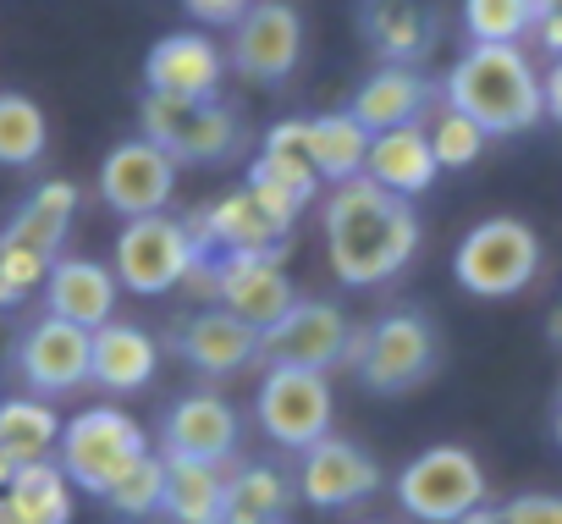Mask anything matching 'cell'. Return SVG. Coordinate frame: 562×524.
Segmentation results:
<instances>
[{"instance_id": "cell-18", "label": "cell", "mask_w": 562, "mask_h": 524, "mask_svg": "<svg viewBox=\"0 0 562 524\" xmlns=\"http://www.w3.org/2000/svg\"><path fill=\"white\" fill-rule=\"evenodd\" d=\"M166 458H193V464H232L243 442V420L221 392H188L166 409Z\"/></svg>"}, {"instance_id": "cell-8", "label": "cell", "mask_w": 562, "mask_h": 524, "mask_svg": "<svg viewBox=\"0 0 562 524\" xmlns=\"http://www.w3.org/2000/svg\"><path fill=\"white\" fill-rule=\"evenodd\" d=\"M299 221V204L281 199L259 182H243L232 193H221L215 204L193 210V237L204 254H281V243H288Z\"/></svg>"}, {"instance_id": "cell-17", "label": "cell", "mask_w": 562, "mask_h": 524, "mask_svg": "<svg viewBox=\"0 0 562 524\" xmlns=\"http://www.w3.org/2000/svg\"><path fill=\"white\" fill-rule=\"evenodd\" d=\"M226 73L221 45L204 29L160 34L144 56V94H171V100H215Z\"/></svg>"}, {"instance_id": "cell-44", "label": "cell", "mask_w": 562, "mask_h": 524, "mask_svg": "<svg viewBox=\"0 0 562 524\" xmlns=\"http://www.w3.org/2000/svg\"><path fill=\"white\" fill-rule=\"evenodd\" d=\"M551 436L562 442V387H557V409H551Z\"/></svg>"}, {"instance_id": "cell-3", "label": "cell", "mask_w": 562, "mask_h": 524, "mask_svg": "<svg viewBox=\"0 0 562 524\" xmlns=\"http://www.w3.org/2000/svg\"><path fill=\"white\" fill-rule=\"evenodd\" d=\"M452 277L474 299H518L540 277V237L518 215H491L452 248Z\"/></svg>"}, {"instance_id": "cell-11", "label": "cell", "mask_w": 562, "mask_h": 524, "mask_svg": "<svg viewBox=\"0 0 562 524\" xmlns=\"http://www.w3.org/2000/svg\"><path fill=\"white\" fill-rule=\"evenodd\" d=\"M12 370H18V381H23L34 398L78 392V387H89V376H94V332H83V326H72V321H56V315H40V321L18 337Z\"/></svg>"}, {"instance_id": "cell-14", "label": "cell", "mask_w": 562, "mask_h": 524, "mask_svg": "<svg viewBox=\"0 0 562 524\" xmlns=\"http://www.w3.org/2000/svg\"><path fill=\"white\" fill-rule=\"evenodd\" d=\"M348 343H353V326L337 304H321V299H299L288 315H281L265 337H259V359L270 365H293V370H331V365H348Z\"/></svg>"}, {"instance_id": "cell-23", "label": "cell", "mask_w": 562, "mask_h": 524, "mask_svg": "<svg viewBox=\"0 0 562 524\" xmlns=\"http://www.w3.org/2000/svg\"><path fill=\"white\" fill-rule=\"evenodd\" d=\"M436 149H430V133L425 127H392V133H375L370 138V155H364V177L397 199H414L436 182Z\"/></svg>"}, {"instance_id": "cell-19", "label": "cell", "mask_w": 562, "mask_h": 524, "mask_svg": "<svg viewBox=\"0 0 562 524\" xmlns=\"http://www.w3.org/2000/svg\"><path fill=\"white\" fill-rule=\"evenodd\" d=\"M171 343H177V354L199 370V376H210V381H221V376H237V370H248L254 359H259V332L248 326V321H237L232 310H193V315H182L177 321V332H171Z\"/></svg>"}, {"instance_id": "cell-6", "label": "cell", "mask_w": 562, "mask_h": 524, "mask_svg": "<svg viewBox=\"0 0 562 524\" xmlns=\"http://www.w3.org/2000/svg\"><path fill=\"white\" fill-rule=\"evenodd\" d=\"M348 370H359V381L370 392L403 398L436 376V332L414 310H392V315L370 321L364 332H353Z\"/></svg>"}, {"instance_id": "cell-29", "label": "cell", "mask_w": 562, "mask_h": 524, "mask_svg": "<svg viewBox=\"0 0 562 524\" xmlns=\"http://www.w3.org/2000/svg\"><path fill=\"white\" fill-rule=\"evenodd\" d=\"M370 138L353 111H326V116H310V155H315V171L321 182H353L364 177V155H370Z\"/></svg>"}, {"instance_id": "cell-33", "label": "cell", "mask_w": 562, "mask_h": 524, "mask_svg": "<svg viewBox=\"0 0 562 524\" xmlns=\"http://www.w3.org/2000/svg\"><path fill=\"white\" fill-rule=\"evenodd\" d=\"M463 29L474 45H518L535 29V0H463Z\"/></svg>"}, {"instance_id": "cell-31", "label": "cell", "mask_w": 562, "mask_h": 524, "mask_svg": "<svg viewBox=\"0 0 562 524\" xmlns=\"http://www.w3.org/2000/svg\"><path fill=\"white\" fill-rule=\"evenodd\" d=\"M7 497H12L23 524H72V480H67V469L56 458L23 464Z\"/></svg>"}, {"instance_id": "cell-15", "label": "cell", "mask_w": 562, "mask_h": 524, "mask_svg": "<svg viewBox=\"0 0 562 524\" xmlns=\"http://www.w3.org/2000/svg\"><path fill=\"white\" fill-rule=\"evenodd\" d=\"M171 193H177V160L160 144H149L144 133L127 138V144H116L100 160V199L116 215H127V221L160 215L171 204Z\"/></svg>"}, {"instance_id": "cell-12", "label": "cell", "mask_w": 562, "mask_h": 524, "mask_svg": "<svg viewBox=\"0 0 562 524\" xmlns=\"http://www.w3.org/2000/svg\"><path fill=\"white\" fill-rule=\"evenodd\" d=\"M304 56V23L288 0H254L232 23V67L254 83H288Z\"/></svg>"}, {"instance_id": "cell-22", "label": "cell", "mask_w": 562, "mask_h": 524, "mask_svg": "<svg viewBox=\"0 0 562 524\" xmlns=\"http://www.w3.org/2000/svg\"><path fill=\"white\" fill-rule=\"evenodd\" d=\"M425 105H430V83L414 67H381L359 83L348 111L364 133H392V127H419Z\"/></svg>"}, {"instance_id": "cell-7", "label": "cell", "mask_w": 562, "mask_h": 524, "mask_svg": "<svg viewBox=\"0 0 562 524\" xmlns=\"http://www.w3.org/2000/svg\"><path fill=\"white\" fill-rule=\"evenodd\" d=\"M480 502H485V469L458 442H436L397 469V508L419 524H458Z\"/></svg>"}, {"instance_id": "cell-27", "label": "cell", "mask_w": 562, "mask_h": 524, "mask_svg": "<svg viewBox=\"0 0 562 524\" xmlns=\"http://www.w3.org/2000/svg\"><path fill=\"white\" fill-rule=\"evenodd\" d=\"M61 414L50 409V398H0V453H12L18 464H45L61 447Z\"/></svg>"}, {"instance_id": "cell-43", "label": "cell", "mask_w": 562, "mask_h": 524, "mask_svg": "<svg viewBox=\"0 0 562 524\" xmlns=\"http://www.w3.org/2000/svg\"><path fill=\"white\" fill-rule=\"evenodd\" d=\"M0 524H23V519H18V508H12V497H7V491H0Z\"/></svg>"}, {"instance_id": "cell-34", "label": "cell", "mask_w": 562, "mask_h": 524, "mask_svg": "<svg viewBox=\"0 0 562 524\" xmlns=\"http://www.w3.org/2000/svg\"><path fill=\"white\" fill-rule=\"evenodd\" d=\"M122 519H149V513H160V502H166V453H144L116 486H111V497H105Z\"/></svg>"}, {"instance_id": "cell-42", "label": "cell", "mask_w": 562, "mask_h": 524, "mask_svg": "<svg viewBox=\"0 0 562 524\" xmlns=\"http://www.w3.org/2000/svg\"><path fill=\"white\" fill-rule=\"evenodd\" d=\"M18 469H23V464H18L12 453H0V491H12V480H18Z\"/></svg>"}, {"instance_id": "cell-41", "label": "cell", "mask_w": 562, "mask_h": 524, "mask_svg": "<svg viewBox=\"0 0 562 524\" xmlns=\"http://www.w3.org/2000/svg\"><path fill=\"white\" fill-rule=\"evenodd\" d=\"M458 524H502V502H480L474 513H463Z\"/></svg>"}, {"instance_id": "cell-32", "label": "cell", "mask_w": 562, "mask_h": 524, "mask_svg": "<svg viewBox=\"0 0 562 524\" xmlns=\"http://www.w3.org/2000/svg\"><path fill=\"white\" fill-rule=\"evenodd\" d=\"M50 149V122L40 111V100L18 94V89H0V166H40Z\"/></svg>"}, {"instance_id": "cell-37", "label": "cell", "mask_w": 562, "mask_h": 524, "mask_svg": "<svg viewBox=\"0 0 562 524\" xmlns=\"http://www.w3.org/2000/svg\"><path fill=\"white\" fill-rule=\"evenodd\" d=\"M502 524H562V497L551 491H524L502 502Z\"/></svg>"}, {"instance_id": "cell-28", "label": "cell", "mask_w": 562, "mask_h": 524, "mask_svg": "<svg viewBox=\"0 0 562 524\" xmlns=\"http://www.w3.org/2000/svg\"><path fill=\"white\" fill-rule=\"evenodd\" d=\"M221 508H226V475L215 464L166 458V502H160V513H171V524H221Z\"/></svg>"}, {"instance_id": "cell-21", "label": "cell", "mask_w": 562, "mask_h": 524, "mask_svg": "<svg viewBox=\"0 0 562 524\" xmlns=\"http://www.w3.org/2000/svg\"><path fill=\"white\" fill-rule=\"evenodd\" d=\"M259 188L281 193V199H293L299 210L321 199V171H315V155H310V116H288V122H276L259 144V160H254V177Z\"/></svg>"}, {"instance_id": "cell-26", "label": "cell", "mask_w": 562, "mask_h": 524, "mask_svg": "<svg viewBox=\"0 0 562 524\" xmlns=\"http://www.w3.org/2000/svg\"><path fill=\"white\" fill-rule=\"evenodd\" d=\"M293 497H299V486L281 475V469H270V464H243V469L226 480L221 524H288Z\"/></svg>"}, {"instance_id": "cell-16", "label": "cell", "mask_w": 562, "mask_h": 524, "mask_svg": "<svg viewBox=\"0 0 562 524\" xmlns=\"http://www.w3.org/2000/svg\"><path fill=\"white\" fill-rule=\"evenodd\" d=\"M381 464L353 442V436H326V442H315L310 453H299V497L310 502V508H353V502H364V497H375L381 491Z\"/></svg>"}, {"instance_id": "cell-38", "label": "cell", "mask_w": 562, "mask_h": 524, "mask_svg": "<svg viewBox=\"0 0 562 524\" xmlns=\"http://www.w3.org/2000/svg\"><path fill=\"white\" fill-rule=\"evenodd\" d=\"M182 7H188L204 29H232V23L254 7V0H182Z\"/></svg>"}, {"instance_id": "cell-36", "label": "cell", "mask_w": 562, "mask_h": 524, "mask_svg": "<svg viewBox=\"0 0 562 524\" xmlns=\"http://www.w3.org/2000/svg\"><path fill=\"white\" fill-rule=\"evenodd\" d=\"M485 133L469 122V116H458L452 105H441V116L430 122V149H436V166L441 171H458V166H474L480 155H485Z\"/></svg>"}, {"instance_id": "cell-24", "label": "cell", "mask_w": 562, "mask_h": 524, "mask_svg": "<svg viewBox=\"0 0 562 524\" xmlns=\"http://www.w3.org/2000/svg\"><path fill=\"white\" fill-rule=\"evenodd\" d=\"M160 370V343L133 326V321H111L94 332V387L105 392H144Z\"/></svg>"}, {"instance_id": "cell-9", "label": "cell", "mask_w": 562, "mask_h": 524, "mask_svg": "<svg viewBox=\"0 0 562 524\" xmlns=\"http://www.w3.org/2000/svg\"><path fill=\"white\" fill-rule=\"evenodd\" d=\"M254 420L259 431L288 447V453H310L315 442L331 436L337 420V398L331 381L321 370H293V365H265L259 392H254Z\"/></svg>"}, {"instance_id": "cell-13", "label": "cell", "mask_w": 562, "mask_h": 524, "mask_svg": "<svg viewBox=\"0 0 562 524\" xmlns=\"http://www.w3.org/2000/svg\"><path fill=\"white\" fill-rule=\"evenodd\" d=\"M215 259V304L248 321L259 337L299 304L293 277L281 271V254H210Z\"/></svg>"}, {"instance_id": "cell-45", "label": "cell", "mask_w": 562, "mask_h": 524, "mask_svg": "<svg viewBox=\"0 0 562 524\" xmlns=\"http://www.w3.org/2000/svg\"><path fill=\"white\" fill-rule=\"evenodd\" d=\"M546 332H551V343H562V310H557V315L546 321Z\"/></svg>"}, {"instance_id": "cell-20", "label": "cell", "mask_w": 562, "mask_h": 524, "mask_svg": "<svg viewBox=\"0 0 562 524\" xmlns=\"http://www.w3.org/2000/svg\"><path fill=\"white\" fill-rule=\"evenodd\" d=\"M45 315L56 321H72L83 332H100L116 321V299H122V282L111 266H100V259H56L50 266V282H45Z\"/></svg>"}, {"instance_id": "cell-2", "label": "cell", "mask_w": 562, "mask_h": 524, "mask_svg": "<svg viewBox=\"0 0 562 524\" xmlns=\"http://www.w3.org/2000/svg\"><path fill=\"white\" fill-rule=\"evenodd\" d=\"M441 105L469 116L485 138L529 133L546 116L540 73L518 45H469L441 83Z\"/></svg>"}, {"instance_id": "cell-30", "label": "cell", "mask_w": 562, "mask_h": 524, "mask_svg": "<svg viewBox=\"0 0 562 524\" xmlns=\"http://www.w3.org/2000/svg\"><path fill=\"white\" fill-rule=\"evenodd\" d=\"M364 34L386 56V67H408L430 51V18L419 0H364Z\"/></svg>"}, {"instance_id": "cell-25", "label": "cell", "mask_w": 562, "mask_h": 524, "mask_svg": "<svg viewBox=\"0 0 562 524\" xmlns=\"http://www.w3.org/2000/svg\"><path fill=\"white\" fill-rule=\"evenodd\" d=\"M72 215H78V188L67 177H50V182H40L18 204V215L7 221V232H0V237L18 243V248H34L45 259H61V243L72 232Z\"/></svg>"}, {"instance_id": "cell-10", "label": "cell", "mask_w": 562, "mask_h": 524, "mask_svg": "<svg viewBox=\"0 0 562 524\" xmlns=\"http://www.w3.org/2000/svg\"><path fill=\"white\" fill-rule=\"evenodd\" d=\"M138 127L149 144H160L177 166H215L237 149V116L221 100H171V94H144L138 100Z\"/></svg>"}, {"instance_id": "cell-39", "label": "cell", "mask_w": 562, "mask_h": 524, "mask_svg": "<svg viewBox=\"0 0 562 524\" xmlns=\"http://www.w3.org/2000/svg\"><path fill=\"white\" fill-rule=\"evenodd\" d=\"M551 56H562V0H535V29H529Z\"/></svg>"}, {"instance_id": "cell-1", "label": "cell", "mask_w": 562, "mask_h": 524, "mask_svg": "<svg viewBox=\"0 0 562 524\" xmlns=\"http://www.w3.org/2000/svg\"><path fill=\"white\" fill-rule=\"evenodd\" d=\"M326 232V259L331 277L342 288H381L408 271V259L419 254V215L414 199H397L375 188L370 177L337 182L321 210Z\"/></svg>"}, {"instance_id": "cell-35", "label": "cell", "mask_w": 562, "mask_h": 524, "mask_svg": "<svg viewBox=\"0 0 562 524\" xmlns=\"http://www.w3.org/2000/svg\"><path fill=\"white\" fill-rule=\"evenodd\" d=\"M50 266H56V259H45V254H34V248H18V243L0 237V310H12V304L45 293Z\"/></svg>"}, {"instance_id": "cell-40", "label": "cell", "mask_w": 562, "mask_h": 524, "mask_svg": "<svg viewBox=\"0 0 562 524\" xmlns=\"http://www.w3.org/2000/svg\"><path fill=\"white\" fill-rule=\"evenodd\" d=\"M540 94H546V116H551V122H562V56L546 67V78H540Z\"/></svg>"}, {"instance_id": "cell-4", "label": "cell", "mask_w": 562, "mask_h": 524, "mask_svg": "<svg viewBox=\"0 0 562 524\" xmlns=\"http://www.w3.org/2000/svg\"><path fill=\"white\" fill-rule=\"evenodd\" d=\"M149 453V436L144 425L116 409V403H100V409H83L61 425V447H56V464L67 469V480L89 497H111V486Z\"/></svg>"}, {"instance_id": "cell-5", "label": "cell", "mask_w": 562, "mask_h": 524, "mask_svg": "<svg viewBox=\"0 0 562 524\" xmlns=\"http://www.w3.org/2000/svg\"><path fill=\"white\" fill-rule=\"evenodd\" d=\"M199 259H204V248H199V237H193L188 221H177V215H144V221H122L111 271H116V282L127 293L166 299V293H177L193 277Z\"/></svg>"}]
</instances>
